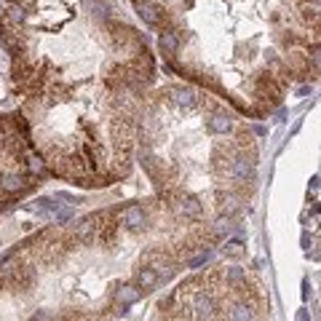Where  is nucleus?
I'll return each instance as SVG.
<instances>
[{"instance_id":"1","label":"nucleus","mask_w":321,"mask_h":321,"mask_svg":"<svg viewBox=\"0 0 321 321\" xmlns=\"http://www.w3.org/2000/svg\"><path fill=\"white\" fill-rule=\"evenodd\" d=\"M30 126L22 115H0V212L38 185L48 172L41 155L30 150Z\"/></svg>"},{"instance_id":"4","label":"nucleus","mask_w":321,"mask_h":321,"mask_svg":"<svg viewBox=\"0 0 321 321\" xmlns=\"http://www.w3.org/2000/svg\"><path fill=\"white\" fill-rule=\"evenodd\" d=\"M241 244H228V249H225V254H230V257H241Z\"/></svg>"},{"instance_id":"3","label":"nucleus","mask_w":321,"mask_h":321,"mask_svg":"<svg viewBox=\"0 0 321 321\" xmlns=\"http://www.w3.org/2000/svg\"><path fill=\"white\" fill-rule=\"evenodd\" d=\"M254 319V305L252 303H235L230 305V311H228V321H252Z\"/></svg>"},{"instance_id":"2","label":"nucleus","mask_w":321,"mask_h":321,"mask_svg":"<svg viewBox=\"0 0 321 321\" xmlns=\"http://www.w3.org/2000/svg\"><path fill=\"white\" fill-rule=\"evenodd\" d=\"M180 3H182V0H134L137 14H139L150 27H155V30L166 22V16L172 14Z\"/></svg>"}]
</instances>
